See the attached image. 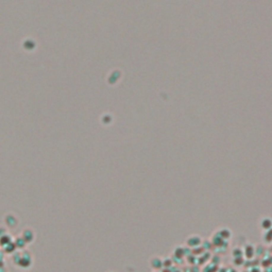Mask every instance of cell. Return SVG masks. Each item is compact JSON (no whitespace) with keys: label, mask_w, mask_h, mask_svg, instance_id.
Returning <instances> with one entry per match:
<instances>
[{"label":"cell","mask_w":272,"mask_h":272,"mask_svg":"<svg viewBox=\"0 0 272 272\" xmlns=\"http://www.w3.org/2000/svg\"><path fill=\"white\" fill-rule=\"evenodd\" d=\"M233 263H234L236 266H241V265L244 264V258H242V257H235Z\"/></svg>","instance_id":"cell-11"},{"label":"cell","mask_w":272,"mask_h":272,"mask_svg":"<svg viewBox=\"0 0 272 272\" xmlns=\"http://www.w3.org/2000/svg\"><path fill=\"white\" fill-rule=\"evenodd\" d=\"M217 233L220 235V237H221L223 240H225V239L228 240V239H230L232 237V232L229 228H220V229L217 231Z\"/></svg>","instance_id":"cell-5"},{"label":"cell","mask_w":272,"mask_h":272,"mask_svg":"<svg viewBox=\"0 0 272 272\" xmlns=\"http://www.w3.org/2000/svg\"><path fill=\"white\" fill-rule=\"evenodd\" d=\"M186 244H187L189 248H191V249L200 247L202 244L201 236H199V235H190V236H188L187 239H186Z\"/></svg>","instance_id":"cell-1"},{"label":"cell","mask_w":272,"mask_h":272,"mask_svg":"<svg viewBox=\"0 0 272 272\" xmlns=\"http://www.w3.org/2000/svg\"><path fill=\"white\" fill-rule=\"evenodd\" d=\"M263 238H264V241L267 242V244H270V242H272V229L267 230V231H264Z\"/></svg>","instance_id":"cell-8"},{"label":"cell","mask_w":272,"mask_h":272,"mask_svg":"<svg viewBox=\"0 0 272 272\" xmlns=\"http://www.w3.org/2000/svg\"><path fill=\"white\" fill-rule=\"evenodd\" d=\"M149 264L153 270L158 271V270H160L163 268V258H160V256H154L150 260Z\"/></svg>","instance_id":"cell-2"},{"label":"cell","mask_w":272,"mask_h":272,"mask_svg":"<svg viewBox=\"0 0 272 272\" xmlns=\"http://www.w3.org/2000/svg\"><path fill=\"white\" fill-rule=\"evenodd\" d=\"M260 228L263 231L272 229V219L270 217H263L260 220Z\"/></svg>","instance_id":"cell-4"},{"label":"cell","mask_w":272,"mask_h":272,"mask_svg":"<svg viewBox=\"0 0 272 272\" xmlns=\"http://www.w3.org/2000/svg\"><path fill=\"white\" fill-rule=\"evenodd\" d=\"M250 272H262V271H260V269L258 267H253L250 270Z\"/></svg>","instance_id":"cell-12"},{"label":"cell","mask_w":272,"mask_h":272,"mask_svg":"<svg viewBox=\"0 0 272 272\" xmlns=\"http://www.w3.org/2000/svg\"><path fill=\"white\" fill-rule=\"evenodd\" d=\"M211 244H213L214 247H220V246H222L223 244V242H224V240L223 239L220 237V235L218 234V233H215V234L211 236Z\"/></svg>","instance_id":"cell-6"},{"label":"cell","mask_w":272,"mask_h":272,"mask_svg":"<svg viewBox=\"0 0 272 272\" xmlns=\"http://www.w3.org/2000/svg\"><path fill=\"white\" fill-rule=\"evenodd\" d=\"M232 254H233V257H242L244 256V253H242V249L240 248H235L233 251H232Z\"/></svg>","instance_id":"cell-9"},{"label":"cell","mask_w":272,"mask_h":272,"mask_svg":"<svg viewBox=\"0 0 272 272\" xmlns=\"http://www.w3.org/2000/svg\"><path fill=\"white\" fill-rule=\"evenodd\" d=\"M173 265V260L171 258H164L163 260V268H169L170 269Z\"/></svg>","instance_id":"cell-10"},{"label":"cell","mask_w":272,"mask_h":272,"mask_svg":"<svg viewBox=\"0 0 272 272\" xmlns=\"http://www.w3.org/2000/svg\"><path fill=\"white\" fill-rule=\"evenodd\" d=\"M173 256H174V258L182 260L185 256V250H184V248L181 247V246H178L176 249L173 250Z\"/></svg>","instance_id":"cell-7"},{"label":"cell","mask_w":272,"mask_h":272,"mask_svg":"<svg viewBox=\"0 0 272 272\" xmlns=\"http://www.w3.org/2000/svg\"><path fill=\"white\" fill-rule=\"evenodd\" d=\"M242 253H244V256L247 257L248 260H251V258H253L254 255H255V247L253 246V244H247L244 247Z\"/></svg>","instance_id":"cell-3"}]
</instances>
